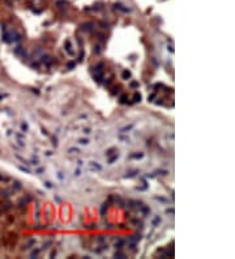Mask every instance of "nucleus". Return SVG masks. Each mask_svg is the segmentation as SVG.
I'll return each instance as SVG.
<instances>
[{
	"label": "nucleus",
	"instance_id": "nucleus-8",
	"mask_svg": "<svg viewBox=\"0 0 235 259\" xmlns=\"http://www.w3.org/2000/svg\"><path fill=\"white\" fill-rule=\"evenodd\" d=\"M42 63H46V64L48 66L50 63H51V58L47 56V55H46V56H42Z\"/></svg>",
	"mask_w": 235,
	"mask_h": 259
},
{
	"label": "nucleus",
	"instance_id": "nucleus-3",
	"mask_svg": "<svg viewBox=\"0 0 235 259\" xmlns=\"http://www.w3.org/2000/svg\"><path fill=\"white\" fill-rule=\"evenodd\" d=\"M115 8H116V9H119V11H121V12H129V9L128 8H124V5H121V4H116L115 5Z\"/></svg>",
	"mask_w": 235,
	"mask_h": 259
},
{
	"label": "nucleus",
	"instance_id": "nucleus-19",
	"mask_svg": "<svg viewBox=\"0 0 235 259\" xmlns=\"http://www.w3.org/2000/svg\"><path fill=\"white\" fill-rule=\"evenodd\" d=\"M45 186H46L47 188H52V187H54V186H52V183H51V182H45Z\"/></svg>",
	"mask_w": 235,
	"mask_h": 259
},
{
	"label": "nucleus",
	"instance_id": "nucleus-30",
	"mask_svg": "<svg viewBox=\"0 0 235 259\" xmlns=\"http://www.w3.org/2000/svg\"><path fill=\"white\" fill-rule=\"evenodd\" d=\"M167 213H174V209L171 208V209H167Z\"/></svg>",
	"mask_w": 235,
	"mask_h": 259
},
{
	"label": "nucleus",
	"instance_id": "nucleus-20",
	"mask_svg": "<svg viewBox=\"0 0 235 259\" xmlns=\"http://www.w3.org/2000/svg\"><path fill=\"white\" fill-rule=\"evenodd\" d=\"M131 86H132V88H137V86H139V83H137V81H132L131 83Z\"/></svg>",
	"mask_w": 235,
	"mask_h": 259
},
{
	"label": "nucleus",
	"instance_id": "nucleus-31",
	"mask_svg": "<svg viewBox=\"0 0 235 259\" xmlns=\"http://www.w3.org/2000/svg\"><path fill=\"white\" fill-rule=\"evenodd\" d=\"M54 255H56V251H55V250H54V251H52V253H51V258H52V257H54Z\"/></svg>",
	"mask_w": 235,
	"mask_h": 259
},
{
	"label": "nucleus",
	"instance_id": "nucleus-7",
	"mask_svg": "<svg viewBox=\"0 0 235 259\" xmlns=\"http://www.w3.org/2000/svg\"><path fill=\"white\" fill-rule=\"evenodd\" d=\"M68 153H69V154H78L80 149L78 148H69L68 149Z\"/></svg>",
	"mask_w": 235,
	"mask_h": 259
},
{
	"label": "nucleus",
	"instance_id": "nucleus-5",
	"mask_svg": "<svg viewBox=\"0 0 235 259\" xmlns=\"http://www.w3.org/2000/svg\"><path fill=\"white\" fill-rule=\"evenodd\" d=\"M123 245H124V241H123V239H118V241L115 242V247H116V249H119V250L123 247Z\"/></svg>",
	"mask_w": 235,
	"mask_h": 259
},
{
	"label": "nucleus",
	"instance_id": "nucleus-29",
	"mask_svg": "<svg viewBox=\"0 0 235 259\" xmlns=\"http://www.w3.org/2000/svg\"><path fill=\"white\" fill-rule=\"evenodd\" d=\"M74 175H77V177H78V175H80V171H78V170H74Z\"/></svg>",
	"mask_w": 235,
	"mask_h": 259
},
{
	"label": "nucleus",
	"instance_id": "nucleus-6",
	"mask_svg": "<svg viewBox=\"0 0 235 259\" xmlns=\"http://www.w3.org/2000/svg\"><path fill=\"white\" fill-rule=\"evenodd\" d=\"M144 157V153H136V154H131L129 156V158H136V160H140V158Z\"/></svg>",
	"mask_w": 235,
	"mask_h": 259
},
{
	"label": "nucleus",
	"instance_id": "nucleus-22",
	"mask_svg": "<svg viewBox=\"0 0 235 259\" xmlns=\"http://www.w3.org/2000/svg\"><path fill=\"white\" fill-rule=\"evenodd\" d=\"M74 66H76V63H73V62H71V63H68V68H69V69H72V68H73V67H74Z\"/></svg>",
	"mask_w": 235,
	"mask_h": 259
},
{
	"label": "nucleus",
	"instance_id": "nucleus-9",
	"mask_svg": "<svg viewBox=\"0 0 235 259\" xmlns=\"http://www.w3.org/2000/svg\"><path fill=\"white\" fill-rule=\"evenodd\" d=\"M132 127H133V124H129V126H125V127H123V128H120V132H127V131L132 130Z\"/></svg>",
	"mask_w": 235,
	"mask_h": 259
},
{
	"label": "nucleus",
	"instance_id": "nucleus-13",
	"mask_svg": "<svg viewBox=\"0 0 235 259\" xmlns=\"http://www.w3.org/2000/svg\"><path fill=\"white\" fill-rule=\"evenodd\" d=\"M21 128H22V131H25V132H26V131L29 130V126H27V123H26V122L21 123Z\"/></svg>",
	"mask_w": 235,
	"mask_h": 259
},
{
	"label": "nucleus",
	"instance_id": "nucleus-23",
	"mask_svg": "<svg viewBox=\"0 0 235 259\" xmlns=\"http://www.w3.org/2000/svg\"><path fill=\"white\" fill-rule=\"evenodd\" d=\"M156 199H157V200H159V202H163V203H166V202H167V200H166L165 198H156Z\"/></svg>",
	"mask_w": 235,
	"mask_h": 259
},
{
	"label": "nucleus",
	"instance_id": "nucleus-12",
	"mask_svg": "<svg viewBox=\"0 0 235 259\" xmlns=\"http://www.w3.org/2000/svg\"><path fill=\"white\" fill-rule=\"evenodd\" d=\"M78 143L81 144V145H88L89 140H88V139H78Z\"/></svg>",
	"mask_w": 235,
	"mask_h": 259
},
{
	"label": "nucleus",
	"instance_id": "nucleus-16",
	"mask_svg": "<svg viewBox=\"0 0 235 259\" xmlns=\"http://www.w3.org/2000/svg\"><path fill=\"white\" fill-rule=\"evenodd\" d=\"M133 99H135V102H140V101H141V96H140L139 93H136V94H135V98H133Z\"/></svg>",
	"mask_w": 235,
	"mask_h": 259
},
{
	"label": "nucleus",
	"instance_id": "nucleus-2",
	"mask_svg": "<svg viewBox=\"0 0 235 259\" xmlns=\"http://www.w3.org/2000/svg\"><path fill=\"white\" fill-rule=\"evenodd\" d=\"M121 77H123V80H129L131 79V72L125 69V71L123 72V75H121Z\"/></svg>",
	"mask_w": 235,
	"mask_h": 259
},
{
	"label": "nucleus",
	"instance_id": "nucleus-28",
	"mask_svg": "<svg viewBox=\"0 0 235 259\" xmlns=\"http://www.w3.org/2000/svg\"><path fill=\"white\" fill-rule=\"evenodd\" d=\"M57 178H59V179H63V174H62V173H59V174H57Z\"/></svg>",
	"mask_w": 235,
	"mask_h": 259
},
{
	"label": "nucleus",
	"instance_id": "nucleus-10",
	"mask_svg": "<svg viewBox=\"0 0 235 259\" xmlns=\"http://www.w3.org/2000/svg\"><path fill=\"white\" fill-rule=\"evenodd\" d=\"M118 158H119V153H116V154H114L112 157H110V158H109V164H112L115 160H118Z\"/></svg>",
	"mask_w": 235,
	"mask_h": 259
},
{
	"label": "nucleus",
	"instance_id": "nucleus-25",
	"mask_svg": "<svg viewBox=\"0 0 235 259\" xmlns=\"http://www.w3.org/2000/svg\"><path fill=\"white\" fill-rule=\"evenodd\" d=\"M52 144H54V145H55V147H56V145H57V140H56V139H55V138H54V139H52Z\"/></svg>",
	"mask_w": 235,
	"mask_h": 259
},
{
	"label": "nucleus",
	"instance_id": "nucleus-1",
	"mask_svg": "<svg viewBox=\"0 0 235 259\" xmlns=\"http://www.w3.org/2000/svg\"><path fill=\"white\" fill-rule=\"evenodd\" d=\"M88 169H89L90 171H102L103 170L102 165H99V164L95 162V161H90V162L88 164Z\"/></svg>",
	"mask_w": 235,
	"mask_h": 259
},
{
	"label": "nucleus",
	"instance_id": "nucleus-21",
	"mask_svg": "<svg viewBox=\"0 0 235 259\" xmlns=\"http://www.w3.org/2000/svg\"><path fill=\"white\" fill-rule=\"evenodd\" d=\"M106 208H107V204H106V203H104V204H103V207H102V209H101V213H102V215H103V213H104V211H106Z\"/></svg>",
	"mask_w": 235,
	"mask_h": 259
},
{
	"label": "nucleus",
	"instance_id": "nucleus-15",
	"mask_svg": "<svg viewBox=\"0 0 235 259\" xmlns=\"http://www.w3.org/2000/svg\"><path fill=\"white\" fill-rule=\"evenodd\" d=\"M115 258H125V255H124L121 251H116L115 253Z\"/></svg>",
	"mask_w": 235,
	"mask_h": 259
},
{
	"label": "nucleus",
	"instance_id": "nucleus-27",
	"mask_svg": "<svg viewBox=\"0 0 235 259\" xmlns=\"http://www.w3.org/2000/svg\"><path fill=\"white\" fill-rule=\"evenodd\" d=\"M84 133H90V130L89 128H85L84 130Z\"/></svg>",
	"mask_w": 235,
	"mask_h": 259
},
{
	"label": "nucleus",
	"instance_id": "nucleus-26",
	"mask_svg": "<svg viewBox=\"0 0 235 259\" xmlns=\"http://www.w3.org/2000/svg\"><path fill=\"white\" fill-rule=\"evenodd\" d=\"M20 169H21V170H22V171H25V173H30V171H29V170H27V169H26V168H22V166H21V168H20Z\"/></svg>",
	"mask_w": 235,
	"mask_h": 259
},
{
	"label": "nucleus",
	"instance_id": "nucleus-24",
	"mask_svg": "<svg viewBox=\"0 0 235 259\" xmlns=\"http://www.w3.org/2000/svg\"><path fill=\"white\" fill-rule=\"evenodd\" d=\"M94 49H95V52H97V54H99V52H101V50H99L101 47H99V46H95Z\"/></svg>",
	"mask_w": 235,
	"mask_h": 259
},
{
	"label": "nucleus",
	"instance_id": "nucleus-4",
	"mask_svg": "<svg viewBox=\"0 0 235 259\" xmlns=\"http://www.w3.org/2000/svg\"><path fill=\"white\" fill-rule=\"evenodd\" d=\"M65 50L68 51V54H69V55H73V51L71 50V42H69V41H65Z\"/></svg>",
	"mask_w": 235,
	"mask_h": 259
},
{
	"label": "nucleus",
	"instance_id": "nucleus-18",
	"mask_svg": "<svg viewBox=\"0 0 235 259\" xmlns=\"http://www.w3.org/2000/svg\"><path fill=\"white\" fill-rule=\"evenodd\" d=\"M39 251H41V250H35V251H33L31 253V258H35L38 254H39Z\"/></svg>",
	"mask_w": 235,
	"mask_h": 259
},
{
	"label": "nucleus",
	"instance_id": "nucleus-14",
	"mask_svg": "<svg viewBox=\"0 0 235 259\" xmlns=\"http://www.w3.org/2000/svg\"><path fill=\"white\" fill-rule=\"evenodd\" d=\"M137 173H139L137 170H135V171H132V173H128V174L125 175V178H132V177H135V175H136Z\"/></svg>",
	"mask_w": 235,
	"mask_h": 259
},
{
	"label": "nucleus",
	"instance_id": "nucleus-11",
	"mask_svg": "<svg viewBox=\"0 0 235 259\" xmlns=\"http://www.w3.org/2000/svg\"><path fill=\"white\" fill-rule=\"evenodd\" d=\"M159 222H161V217H159V216H156V217L153 219V225L156 226V225H158Z\"/></svg>",
	"mask_w": 235,
	"mask_h": 259
},
{
	"label": "nucleus",
	"instance_id": "nucleus-17",
	"mask_svg": "<svg viewBox=\"0 0 235 259\" xmlns=\"http://www.w3.org/2000/svg\"><path fill=\"white\" fill-rule=\"evenodd\" d=\"M120 102L121 104H127V96H121L120 97Z\"/></svg>",
	"mask_w": 235,
	"mask_h": 259
}]
</instances>
